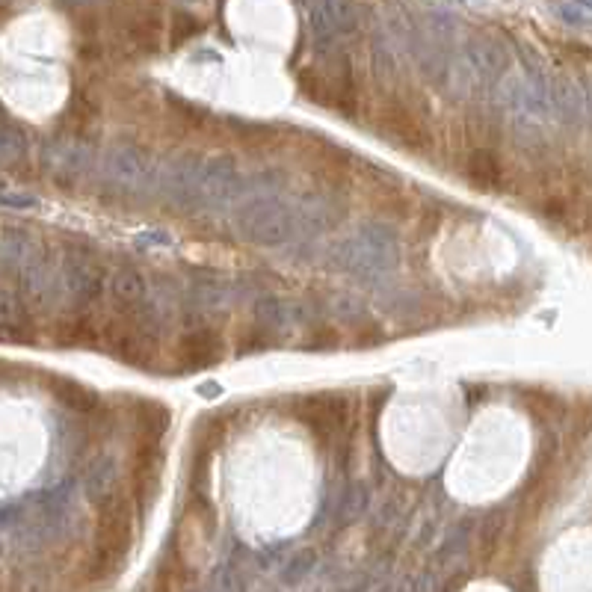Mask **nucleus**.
I'll return each instance as SVG.
<instances>
[{"label":"nucleus","mask_w":592,"mask_h":592,"mask_svg":"<svg viewBox=\"0 0 592 592\" xmlns=\"http://www.w3.org/2000/svg\"><path fill=\"white\" fill-rule=\"evenodd\" d=\"M323 19L347 28L352 21V4L350 0H323Z\"/></svg>","instance_id":"obj_1"},{"label":"nucleus","mask_w":592,"mask_h":592,"mask_svg":"<svg viewBox=\"0 0 592 592\" xmlns=\"http://www.w3.org/2000/svg\"><path fill=\"white\" fill-rule=\"evenodd\" d=\"M560 15L569 24H587V15H583L578 6H560Z\"/></svg>","instance_id":"obj_2"}]
</instances>
